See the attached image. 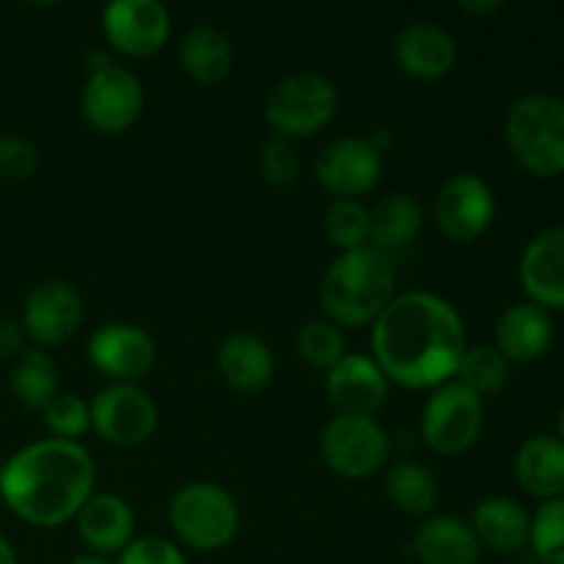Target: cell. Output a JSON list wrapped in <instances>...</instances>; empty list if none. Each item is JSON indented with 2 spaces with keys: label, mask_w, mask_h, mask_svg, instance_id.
<instances>
[{
  "label": "cell",
  "mask_w": 564,
  "mask_h": 564,
  "mask_svg": "<svg viewBox=\"0 0 564 564\" xmlns=\"http://www.w3.org/2000/svg\"><path fill=\"white\" fill-rule=\"evenodd\" d=\"M367 141L372 143L380 154H386L391 147H394V130H391V127H378V130H375Z\"/></svg>",
  "instance_id": "f35d334b"
},
{
  "label": "cell",
  "mask_w": 564,
  "mask_h": 564,
  "mask_svg": "<svg viewBox=\"0 0 564 564\" xmlns=\"http://www.w3.org/2000/svg\"><path fill=\"white\" fill-rule=\"evenodd\" d=\"M25 330L17 319H0V358H20L25 347Z\"/></svg>",
  "instance_id": "8d00e7d4"
},
{
  "label": "cell",
  "mask_w": 564,
  "mask_h": 564,
  "mask_svg": "<svg viewBox=\"0 0 564 564\" xmlns=\"http://www.w3.org/2000/svg\"><path fill=\"white\" fill-rule=\"evenodd\" d=\"M468 350L460 312L433 292H402L372 323V358L389 383L433 391L455 380Z\"/></svg>",
  "instance_id": "6da1fadb"
},
{
  "label": "cell",
  "mask_w": 564,
  "mask_h": 564,
  "mask_svg": "<svg viewBox=\"0 0 564 564\" xmlns=\"http://www.w3.org/2000/svg\"><path fill=\"white\" fill-rule=\"evenodd\" d=\"M116 564H187V560L171 540L138 538L121 551Z\"/></svg>",
  "instance_id": "d590c367"
},
{
  "label": "cell",
  "mask_w": 564,
  "mask_h": 564,
  "mask_svg": "<svg viewBox=\"0 0 564 564\" xmlns=\"http://www.w3.org/2000/svg\"><path fill=\"white\" fill-rule=\"evenodd\" d=\"M485 400L460 380L433 389L422 411V438L435 455L455 457L471 449L482 435Z\"/></svg>",
  "instance_id": "52a82bcc"
},
{
  "label": "cell",
  "mask_w": 564,
  "mask_h": 564,
  "mask_svg": "<svg viewBox=\"0 0 564 564\" xmlns=\"http://www.w3.org/2000/svg\"><path fill=\"white\" fill-rule=\"evenodd\" d=\"M505 141L521 169L540 180L564 174V102L551 94H527L505 116Z\"/></svg>",
  "instance_id": "277c9868"
},
{
  "label": "cell",
  "mask_w": 564,
  "mask_h": 564,
  "mask_svg": "<svg viewBox=\"0 0 564 564\" xmlns=\"http://www.w3.org/2000/svg\"><path fill=\"white\" fill-rule=\"evenodd\" d=\"M386 496L402 516L430 518L441 499V485L424 463L400 460L386 471Z\"/></svg>",
  "instance_id": "4316f807"
},
{
  "label": "cell",
  "mask_w": 564,
  "mask_h": 564,
  "mask_svg": "<svg viewBox=\"0 0 564 564\" xmlns=\"http://www.w3.org/2000/svg\"><path fill=\"white\" fill-rule=\"evenodd\" d=\"M9 386L14 400L20 402L25 411L44 413L50 402L61 394L58 367L53 358L44 350H25L20 358H14L11 367Z\"/></svg>",
  "instance_id": "83f0119b"
},
{
  "label": "cell",
  "mask_w": 564,
  "mask_h": 564,
  "mask_svg": "<svg viewBox=\"0 0 564 564\" xmlns=\"http://www.w3.org/2000/svg\"><path fill=\"white\" fill-rule=\"evenodd\" d=\"M556 438H560L564 444V405H562L560 416H556Z\"/></svg>",
  "instance_id": "b9f144b4"
},
{
  "label": "cell",
  "mask_w": 564,
  "mask_h": 564,
  "mask_svg": "<svg viewBox=\"0 0 564 564\" xmlns=\"http://www.w3.org/2000/svg\"><path fill=\"white\" fill-rule=\"evenodd\" d=\"M218 372L229 389L240 394H259L273 380V350L257 334H231L218 350Z\"/></svg>",
  "instance_id": "cb8c5ba5"
},
{
  "label": "cell",
  "mask_w": 564,
  "mask_h": 564,
  "mask_svg": "<svg viewBox=\"0 0 564 564\" xmlns=\"http://www.w3.org/2000/svg\"><path fill=\"white\" fill-rule=\"evenodd\" d=\"M259 169L270 185L290 187L301 174V154H297L295 143L284 141V138L264 141V147L259 149Z\"/></svg>",
  "instance_id": "836d02e7"
},
{
  "label": "cell",
  "mask_w": 564,
  "mask_h": 564,
  "mask_svg": "<svg viewBox=\"0 0 564 564\" xmlns=\"http://www.w3.org/2000/svg\"><path fill=\"white\" fill-rule=\"evenodd\" d=\"M169 523L193 551H220L240 532V507L215 482H187L171 496Z\"/></svg>",
  "instance_id": "5b68a950"
},
{
  "label": "cell",
  "mask_w": 564,
  "mask_h": 564,
  "mask_svg": "<svg viewBox=\"0 0 564 564\" xmlns=\"http://www.w3.org/2000/svg\"><path fill=\"white\" fill-rule=\"evenodd\" d=\"M457 9L471 17H490L505 9V3L501 0H463V3H457Z\"/></svg>",
  "instance_id": "74e56055"
},
{
  "label": "cell",
  "mask_w": 564,
  "mask_h": 564,
  "mask_svg": "<svg viewBox=\"0 0 564 564\" xmlns=\"http://www.w3.org/2000/svg\"><path fill=\"white\" fill-rule=\"evenodd\" d=\"M471 529L482 549L501 556H512L529 549L532 516L521 501L510 499V496H488L474 507Z\"/></svg>",
  "instance_id": "7402d4cb"
},
{
  "label": "cell",
  "mask_w": 564,
  "mask_h": 564,
  "mask_svg": "<svg viewBox=\"0 0 564 564\" xmlns=\"http://www.w3.org/2000/svg\"><path fill=\"white\" fill-rule=\"evenodd\" d=\"M455 380L477 391L479 397L499 394L510 380V361L496 350L494 345H474L463 352V361L457 367Z\"/></svg>",
  "instance_id": "f1b7e54d"
},
{
  "label": "cell",
  "mask_w": 564,
  "mask_h": 564,
  "mask_svg": "<svg viewBox=\"0 0 564 564\" xmlns=\"http://www.w3.org/2000/svg\"><path fill=\"white\" fill-rule=\"evenodd\" d=\"M44 416V427L50 430V438L61 441H77L91 430V411L88 402L77 394H58L47 405Z\"/></svg>",
  "instance_id": "d6a6232c"
},
{
  "label": "cell",
  "mask_w": 564,
  "mask_h": 564,
  "mask_svg": "<svg viewBox=\"0 0 564 564\" xmlns=\"http://www.w3.org/2000/svg\"><path fill=\"white\" fill-rule=\"evenodd\" d=\"M394 61L413 80H441L457 64V42L433 22H413L394 36Z\"/></svg>",
  "instance_id": "d6986e66"
},
{
  "label": "cell",
  "mask_w": 564,
  "mask_h": 564,
  "mask_svg": "<svg viewBox=\"0 0 564 564\" xmlns=\"http://www.w3.org/2000/svg\"><path fill=\"white\" fill-rule=\"evenodd\" d=\"M297 352L308 367L328 372L347 356L345 334L330 319H314L297 330Z\"/></svg>",
  "instance_id": "4dcf8cb0"
},
{
  "label": "cell",
  "mask_w": 564,
  "mask_h": 564,
  "mask_svg": "<svg viewBox=\"0 0 564 564\" xmlns=\"http://www.w3.org/2000/svg\"><path fill=\"white\" fill-rule=\"evenodd\" d=\"M496 350L510 364H534L545 358L554 347L556 325L554 314L538 303H512L496 319Z\"/></svg>",
  "instance_id": "ac0fdd59"
},
{
  "label": "cell",
  "mask_w": 564,
  "mask_h": 564,
  "mask_svg": "<svg viewBox=\"0 0 564 564\" xmlns=\"http://www.w3.org/2000/svg\"><path fill=\"white\" fill-rule=\"evenodd\" d=\"M180 64L191 80L202 83V86H218L231 75L235 44L220 28L196 25L182 39Z\"/></svg>",
  "instance_id": "d4e9b609"
},
{
  "label": "cell",
  "mask_w": 564,
  "mask_h": 564,
  "mask_svg": "<svg viewBox=\"0 0 564 564\" xmlns=\"http://www.w3.org/2000/svg\"><path fill=\"white\" fill-rule=\"evenodd\" d=\"M69 564H113L108 556H99V554H80L75 556Z\"/></svg>",
  "instance_id": "60d3db41"
},
{
  "label": "cell",
  "mask_w": 564,
  "mask_h": 564,
  "mask_svg": "<svg viewBox=\"0 0 564 564\" xmlns=\"http://www.w3.org/2000/svg\"><path fill=\"white\" fill-rule=\"evenodd\" d=\"M97 466L77 441L42 438L0 466V499L20 521L55 529L75 521L94 496Z\"/></svg>",
  "instance_id": "7a4b0ae2"
},
{
  "label": "cell",
  "mask_w": 564,
  "mask_h": 564,
  "mask_svg": "<svg viewBox=\"0 0 564 564\" xmlns=\"http://www.w3.org/2000/svg\"><path fill=\"white\" fill-rule=\"evenodd\" d=\"M433 213L446 240L474 242L494 226L496 193L482 176L455 174L441 185Z\"/></svg>",
  "instance_id": "8fae6325"
},
{
  "label": "cell",
  "mask_w": 564,
  "mask_h": 564,
  "mask_svg": "<svg viewBox=\"0 0 564 564\" xmlns=\"http://www.w3.org/2000/svg\"><path fill=\"white\" fill-rule=\"evenodd\" d=\"M0 564H20V562H17L14 545H11L9 540L3 538V534H0Z\"/></svg>",
  "instance_id": "ab89813d"
},
{
  "label": "cell",
  "mask_w": 564,
  "mask_h": 564,
  "mask_svg": "<svg viewBox=\"0 0 564 564\" xmlns=\"http://www.w3.org/2000/svg\"><path fill=\"white\" fill-rule=\"evenodd\" d=\"M518 488L540 505L564 496V444L556 435L540 433L523 441L512 460Z\"/></svg>",
  "instance_id": "44dd1931"
},
{
  "label": "cell",
  "mask_w": 564,
  "mask_h": 564,
  "mask_svg": "<svg viewBox=\"0 0 564 564\" xmlns=\"http://www.w3.org/2000/svg\"><path fill=\"white\" fill-rule=\"evenodd\" d=\"M143 105H147L143 83L119 64L88 75L80 94L83 119L99 135H121L130 130L141 119Z\"/></svg>",
  "instance_id": "30bf717a"
},
{
  "label": "cell",
  "mask_w": 564,
  "mask_h": 564,
  "mask_svg": "<svg viewBox=\"0 0 564 564\" xmlns=\"http://www.w3.org/2000/svg\"><path fill=\"white\" fill-rule=\"evenodd\" d=\"M39 169V152L28 138L0 135V180L9 185L28 182Z\"/></svg>",
  "instance_id": "e575fe53"
},
{
  "label": "cell",
  "mask_w": 564,
  "mask_h": 564,
  "mask_svg": "<svg viewBox=\"0 0 564 564\" xmlns=\"http://www.w3.org/2000/svg\"><path fill=\"white\" fill-rule=\"evenodd\" d=\"M102 33L116 53L149 58L169 44L171 14L160 0H113L102 11Z\"/></svg>",
  "instance_id": "5bb4252c"
},
{
  "label": "cell",
  "mask_w": 564,
  "mask_h": 564,
  "mask_svg": "<svg viewBox=\"0 0 564 564\" xmlns=\"http://www.w3.org/2000/svg\"><path fill=\"white\" fill-rule=\"evenodd\" d=\"M325 397L341 416H375L389 400V378L372 356L347 352L325 375Z\"/></svg>",
  "instance_id": "2e32d148"
},
{
  "label": "cell",
  "mask_w": 564,
  "mask_h": 564,
  "mask_svg": "<svg viewBox=\"0 0 564 564\" xmlns=\"http://www.w3.org/2000/svg\"><path fill=\"white\" fill-rule=\"evenodd\" d=\"M411 545L422 564H477L482 554L471 523L455 516L424 518Z\"/></svg>",
  "instance_id": "603a6c76"
},
{
  "label": "cell",
  "mask_w": 564,
  "mask_h": 564,
  "mask_svg": "<svg viewBox=\"0 0 564 564\" xmlns=\"http://www.w3.org/2000/svg\"><path fill=\"white\" fill-rule=\"evenodd\" d=\"M518 279L529 303H538L551 314L564 312V226L538 231L527 242Z\"/></svg>",
  "instance_id": "e0dca14e"
},
{
  "label": "cell",
  "mask_w": 564,
  "mask_h": 564,
  "mask_svg": "<svg viewBox=\"0 0 564 564\" xmlns=\"http://www.w3.org/2000/svg\"><path fill=\"white\" fill-rule=\"evenodd\" d=\"M339 110V91L317 72H297L284 77L264 102V121L273 138L295 143L323 132Z\"/></svg>",
  "instance_id": "8992f818"
},
{
  "label": "cell",
  "mask_w": 564,
  "mask_h": 564,
  "mask_svg": "<svg viewBox=\"0 0 564 564\" xmlns=\"http://www.w3.org/2000/svg\"><path fill=\"white\" fill-rule=\"evenodd\" d=\"M394 295V262L372 246L339 253L319 281V306L339 328L372 325Z\"/></svg>",
  "instance_id": "3957f363"
},
{
  "label": "cell",
  "mask_w": 564,
  "mask_h": 564,
  "mask_svg": "<svg viewBox=\"0 0 564 564\" xmlns=\"http://www.w3.org/2000/svg\"><path fill=\"white\" fill-rule=\"evenodd\" d=\"M424 226V209L411 193H389L369 209V246L386 257L411 246Z\"/></svg>",
  "instance_id": "484cf974"
},
{
  "label": "cell",
  "mask_w": 564,
  "mask_h": 564,
  "mask_svg": "<svg viewBox=\"0 0 564 564\" xmlns=\"http://www.w3.org/2000/svg\"><path fill=\"white\" fill-rule=\"evenodd\" d=\"M77 538L91 554H121L135 540V512L116 494H97L75 516Z\"/></svg>",
  "instance_id": "ffe728a7"
},
{
  "label": "cell",
  "mask_w": 564,
  "mask_h": 564,
  "mask_svg": "<svg viewBox=\"0 0 564 564\" xmlns=\"http://www.w3.org/2000/svg\"><path fill=\"white\" fill-rule=\"evenodd\" d=\"M86 306L69 281L47 279L28 292L22 303V330L39 347H61L80 330Z\"/></svg>",
  "instance_id": "4fadbf2b"
},
{
  "label": "cell",
  "mask_w": 564,
  "mask_h": 564,
  "mask_svg": "<svg viewBox=\"0 0 564 564\" xmlns=\"http://www.w3.org/2000/svg\"><path fill=\"white\" fill-rule=\"evenodd\" d=\"M88 361L113 383H138L154 369L158 345L141 325L108 323L88 339Z\"/></svg>",
  "instance_id": "9a60e30c"
},
{
  "label": "cell",
  "mask_w": 564,
  "mask_h": 564,
  "mask_svg": "<svg viewBox=\"0 0 564 564\" xmlns=\"http://www.w3.org/2000/svg\"><path fill=\"white\" fill-rule=\"evenodd\" d=\"M529 549L543 564H564V496L543 501L534 510Z\"/></svg>",
  "instance_id": "1f68e13d"
},
{
  "label": "cell",
  "mask_w": 564,
  "mask_h": 564,
  "mask_svg": "<svg viewBox=\"0 0 564 564\" xmlns=\"http://www.w3.org/2000/svg\"><path fill=\"white\" fill-rule=\"evenodd\" d=\"M88 411H91L94 433L110 446H124V449L147 444L160 422L152 394L135 383L105 386L88 402Z\"/></svg>",
  "instance_id": "9c48e42d"
},
{
  "label": "cell",
  "mask_w": 564,
  "mask_h": 564,
  "mask_svg": "<svg viewBox=\"0 0 564 564\" xmlns=\"http://www.w3.org/2000/svg\"><path fill=\"white\" fill-rule=\"evenodd\" d=\"M323 229L330 246L339 248L341 253L369 246V209L352 198H336L325 209Z\"/></svg>",
  "instance_id": "f546056e"
},
{
  "label": "cell",
  "mask_w": 564,
  "mask_h": 564,
  "mask_svg": "<svg viewBox=\"0 0 564 564\" xmlns=\"http://www.w3.org/2000/svg\"><path fill=\"white\" fill-rule=\"evenodd\" d=\"M314 176L330 196L358 202L369 191H375L383 176V154L367 138H336L319 149L314 160Z\"/></svg>",
  "instance_id": "7c38bea8"
},
{
  "label": "cell",
  "mask_w": 564,
  "mask_h": 564,
  "mask_svg": "<svg viewBox=\"0 0 564 564\" xmlns=\"http://www.w3.org/2000/svg\"><path fill=\"white\" fill-rule=\"evenodd\" d=\"M325 466L345 479H367L389 463L391 438L375 416L336 413L319 435Z\"/></svg>",
  "instance_id": "ba28073f"
}]
</instances>
